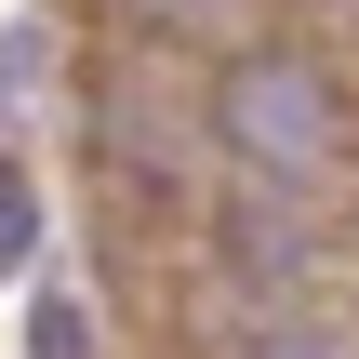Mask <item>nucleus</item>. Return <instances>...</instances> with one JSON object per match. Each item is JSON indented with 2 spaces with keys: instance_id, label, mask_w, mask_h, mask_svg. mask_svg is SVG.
I'll return each instance as SVG.
<instances>
[{
  "instance_id": "obj_1",
  "label": "nucleus",
  "mask_w": 359,
  "mask_h": 359,
  "mask_svg": "<svg viewBox=\"0 0 359 359\" xmlns=\"http://www.w3.org/2000/svg\"><path fill=\"white\" fill-rule=\"evenodd\" d=\"M226 147H240L253 173L306 187V173L333 160V93H320V67H293V53H253V67L226 80Z\"/></svg>"
},
{
  "instance_id": "obj_2",
  "label": "nucleus",
  "mask_w": 359,
  "mask_h": 359,
  "mask_svg": "<svg viewBox=\"0 0 359 359\" xmlns=\"http://www.w3.org/2000/svg\"><path fill=\"white\" fill-rule=\"evenodd\" d=\"M226 253H240L253 280H280V266H293V226H280V200H240V213H226Z\"/></svg>"
},
{
  "instance_id": "obj_3",
  "label": "nucleus",
  "mask_w": 359,
  "mask_h": 359,
  "mask_svg": "<svg viewBox=\"0 0 359 359\" xmlns=\"http://www.w3.org/2000/svg\"><path fill=\"white\" fill-rule=\"evenodd\" d=\"M40 80H53V40H40V27H0V120H13Z\"/></svg>"
},
{
  "instance_id": "obj_4",
  "label": "nucleus",
  "mask_w": 359,
  "mask_h": 359,
  "mask_svg": "<svg viewBox=\"0 0 359 359\" xmlns=\"http://www.w3.org/2000/svg\"><path fill=\"white\" fill-rule=\"evenodd\" d=\"M40 253V187H27V160H0V266H27Z\"/></svg>"
},
{
  "instance_id": "obj_5",
  "label": "nucleus",
  "mask_w": 359,
  "mask_h": 359,
  "mask_svg": "<svg viewBox=\"0 0 359 359\" xmlns=\"http://www.w3.org/2000/svg\"><path fill=\"white\" fill-rule=\"evenodd\" d=\"M147 13H160V27H173V40H226V27H240V13H253V0H147Z\"/></svg>"
},
{
  "instance_id": "obj_6",
  "label": "nucleus",
  "mask_w": 359,
  "mask_h": 359,
  "mask_svg": "<svg viewBox=\"0 0 359 359\" xmlns=\"http://www.w3.org/2000/svg\"><path fill=\"white\" fill-rule=\"evenodd\" d=\"M27 359H80V306H27Z\"/></svg>"
},
{
  "instance_id": "obj_7",
  "label": "nucleus",
  "mask_w": 359,
  "mask_h": 359,
  "mask_svg": "<svg viewBox=\"0 0 359 359\" xmlns=\"http://www.w3.org/2000/svg\"><path fill=\"white\" fill-rule=\"evenodd\" d=\"M253 359H359V346H346V333H266Z\"/></svg>"
}]
</instances>
